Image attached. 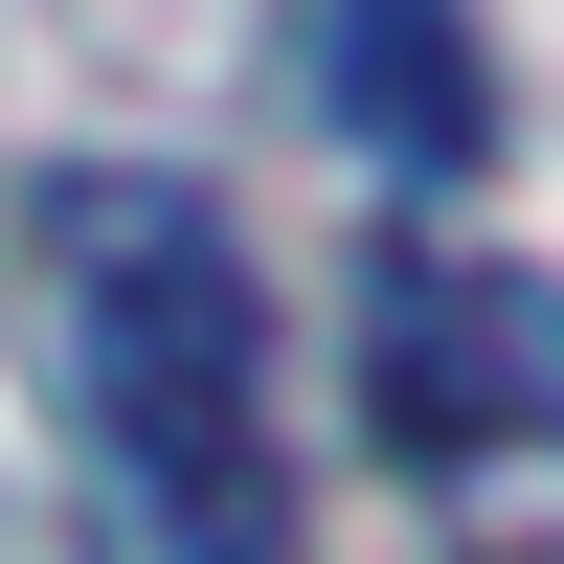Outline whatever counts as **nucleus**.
I'll return each mask as SVG.
<instances>
[{"label": "nucleus", "mask_w": 564, "mask_h": 564, "mask_svg": "<svg viewBox=\"0 0 564 564\" xmlns=\"http://www.w3.org/2000/svg\"><path fill=\"white\" fill-rule=\"evenodd\" d=\"M68 361L113 475L159 497V564H271L294 475H271V294L249 226L204 181H68Z\"/></svg>", "instance_id": "f257e3e1"}, {"label": "nucleus", "mask_w": 564, "mask_h": 564, "mask_svg": "<svg viewBox=\"0 0 564 564\" xmlns=\"http://www.w3.org/2000/svg\"><path fill=\"white\" fill-rule=\"evenodd\" d=\"M361 361H384V452H406V475L564 452V294H542V271L384 249V271H361Z\"/></svg>", "instance_id": "f03ea898"}, {"label": "nucleus", "mask_w": 564, "mask_h": 564, "mask_svg": "<svg viewBox=\"0 0 564 564\" xmlns=\"http://www.w3.org/2000/svg\"><path fill=\"white\" fill-rule=\"evenodd\" d=\"M316 90H339V135L384 181H475L497 159V45L475 0H316Z\"/></svg>", "instance_id": "7ed1b4c3"}]
</instances>
